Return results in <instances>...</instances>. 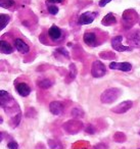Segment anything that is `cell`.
<instances>
[{
    "label": "cell",
    "mask_w": 140,
    "mask_h": 149,
    "mask_svg": "<svg viewBox=\"0 0 140 149\" xmlns=\"http://www.w3.org/2000/svg\"><path fill=\"white\" fill-rule=\"evenodd\" d=\"M121 94L122 90L119 89V88H109V89L102 92V94L100 96V101L105 104L113 103V101H116L118 99V97Z\"/></svg>",
    "instance_id": "1"
},
{
    "label": "cell",
    "mask_w": 140,
    "mask_h": 149,
    "mask_svg": "<svg viewBox=\"0 0 140 149\" xmlns=\"http://www.w3.org/2000/svg\"><path fill=\"white\" fill-rule=\"evenodd\" d=\"M138 22V15L134 9H127L123 13V24L126 29L133 27Z\"/></svg>",
    "instance_id": "2"
},
{
    "label": "cell",
    "mask_w": 140,
    "mask_h": 149,
    "mask_svg": "<svg viewBox=\"0 0 140 149\" xmlns=\"http://www.w3.org/2000/svg\"><path fill=\"white\" fill-rule=\"evenodd\" d=\"M83 128V124L82 122L80 120H69L66 122V124L64 125V129L66 130V133L69 134H77L79 131H81Z\"/></svg>",
    "instance_id": "3"
},
{
    "label": "cell",
    "mask_w": 140,
    "mask_h": 149,
    "mask_svg": "<svg viewBox=\"0 0 140 149\" xmlns=\"http://www.w3.org/2000/svg\"><path fill=\"white\" fill-rule=\"evenodd\" d=\"M106 74V68L105 65L99 60H96L92 63V68H91V74L94 78H101Z\"/></svg>",
    "instance_id": "4"
},
{
    "label": "cell",
    "mask_w": 140,
    "mask_h": 149,
    "mask_svg": "<svg viewBox=\"0 0 140 149\" xmlns=\"http://www.w3.org/2000/svg\"><path fill=\"white\" fill-rule=\"evenodd\" d=\"M122 36H116L111 39V46L115 50L120 52H125V51H131L132 48L131 47H128V46H124L122 44Z\"/></svg>",
    "instance_id": "5"
},
{
    "label": "cell",
    "mask_w": 140,
    "mask_h": 149,
    "mask_svg": "<svg viewBox=\"0 0 140 149\" xmlns=\"http://www.w3.org/2000/svg\"><path fill=\"white\" fill-rule=\"evenodd\" d=\"M132 106H133V102L131 100H127V101H124V102H121L120 104H118L117 106L111 108V111L115 112V113H125L127 112L129 109H131Z\"/></svg>",
    "instance_id": "6"
},
{
    "label": "cell",
    "mask_w": 140,
    "mask_h": 149,
    "mask_svg": "<svg viewBox=\"0 0 140 149\" xmlns=\"http://www.w3.org/2000/svg\"><path fill=\"white\" fill-rule=\"evenodd\" d=\"M96 17V13H92V11H86V13H82L78 19L79 25H90Z\"/></svg>",
    "instance_id": "7"
},
{
    "label": "cell",
    "mask_w": 140,
    "mask_h": 149,
    "mask_svg": "<svg viewBox=\"0 0 140 149\" xmlns=\"http://www.w3.org/2000/svg\"><path fill=\"white\" fill-rule=\"evenodd\" d=\"M109 68L111 70H119L122 72H130L132 65L129 62H111L109 64Z\"/></svg>",
    "instance_id": "8"
},
{
    "label": "cell",
    "mask_w": 140,
    "mask_h": 149,
    "mask_svg": "<svg viewBox=\"0 0 140 149\" xmlns=\"http://www.w3.org/2000/svg\"><path fill=\"white\" fill-rule=\"evenodd\" d=\"M83 39H84V42L90 47H95L97 45V37L95 35V33H92V32H86L83 36Z\"/></svg>",
    "instance_id": "9"
},
{
    "label": "cell",
    "mask_w": 140,
    "mask_h": 149,
    "mask_svg": "<svg viewBox=\"0 0 140 149\" xmlns=\"http://www.w3.org/2000/svg\"><path fill=\"white\" fill-rule=\"evenodd\" d=\"M0 101H1V106L2 108H5L6 106H9L10 103H13V99L9 93H7L4 90L0 91Z\"/></svg>",
    "instance_id": "10"
},
{
    "label": "cell",
    "mask_w": 140,
    "mask_h": 149,
    "mask_svg": "<svg viewBox=\"0 0 140 149\" xmlns=\"http://www.w3.org/2000/svg\"><path fill=\"white\" fill-rule=\"evenodd\" d=\"M49 110L52 114L60 116L64 111V104L60 101H52L49 104Z\"/></svg>",
    "instance_id": "11"
},
{
    "label": "cell",
    "mask_w": 140,
    "mask_h": 149,
    "mask_svg": "<svg viewBox=\"0 0 140 149\" xmlns=\"http://www.w3.org/2000/svg\"><path fill=\"white\" fill-rule=\"evenodd\" d=\"M15 90L23 97H27L31 93V89H30V87L26 83H18L15 85Z\"/></svg>",
    "instance_id": "12"
},
{
    "label": "cell",
    "mask_w": 140,
    "mask_h": 149,
    "mask_svg": "<svg viewBox=\"0 0 140 149\" xmlns=\"http://www.w3.org/2000/svg\"><path fill=\"white\" fill-rule=\"evenodd\" d=\"M15 49H18V51H20L21 53L25 54L28 53L30 51V47L26 42H24L22 39H15Z\"/></svg>",
    "instance_id": "13"
},
{
    "label": "cell",
    "mask_w": 140,
    "mask_h": 149,
    "mask_svg": "<svg viewBox=\"0 0 140 149\" xmlns=\"http://www.w3.org/2000/svg\"><path fill=\"white\" fill-rule=\"evenodd\" d=\"M128 43H131L133 46H140V30L134 31L130 35H128Z\"/></svg>",
    "instance_id": "14"
},
{
    "label": "cell",
    "mask_w": 140,
    "mask_h": 149,
    "mask_svg": "<svg viewBox=\"0 0 140 149\" xmlns=\"http://www.w3.org/2000/svg\"><path fill=\"white\" fill-rule=\"evenodd\" d=\"M48 36L51 38L52 40H58L62 37V31L58 27L56 26H52L50 29L48 30Z\"/></svg>",
    "instance_id": "15"
},
{
    "label": "cell",
    "mask_w": 140,
    "mask_h": 149,
    "mask_svg": "<svg viewBox=\"0 0 140 149\" xmlns=\"http://www.w3.org/2000/svg\"><path fill=\"white\" fill-rule=\"evenodd\" d=\"M116 23H117V19H116L115 15L111 13H107L102 19V21H101V24H102L103 26H113V25H115Z\"/></svg>",
    "instance_id": "16"
},
{
    "label": "cell",
    "mask_w": 140,
    "mask_h": 149,
    "mask_svg": "<svg viewBox=\"0 0 140 149\" xmlns=\"http://www.w3.org/2000/svg\"><path fill=\"white\" fill-rule=\"evenodd\" d=\"M0 49H1V52L4 54H10L13 52V46L4 40H1V42H0Z\"/></svg>",
    "instance_id": "17"
},
{
    "label": "cell",
    "mask_w": 140,
    "mask_h": 149,
    "mask_svg": "<svg viewBox=\"0 0 140 149\" xmlns=\"http://www.w3.org/2000/svg\"><path fill=\"white\" fill-rule=\"evenodd\" d=\"M9 21H10V17H9L8 15H0V24H1V27H0V29L3 30L5 27H6L7 25H8Z\"/></svg>",
    "instance_id": "18"
},
{
    "label": "cell",
    "mask_w": 140,
    "mask_h": 149,
    "mask_svg": "<svg viewBox=\"0 0 140 149\" xmlns=\"http://www.w3.org/2000/svg\"><path fill=\"white\" fill-rule=\"evenodd\" d=\"M21 118H22V112H19L15 118H13L10 120V126L13 128H17L19 126L20 122H21Z\"/></svg>",
    "instance_id": "19"
},
{
    "label": "cell",
    "mask_w": 140,
    "mask_h": 149,
    "mask_svg": "<svg viewBox=\"0 0 140 149\" xmlns=\"http://www.w3.org/2000/svg\"><path fill=\"white\" fill-rule=\"evenodd\" d=\"M52 82L50 80H42V81L38 82V86L42 89H47V88H50L52 86Z\"/></svg>",
    "instance_id": "20"
},
{
    "label": "cell",
    "mask_w": 140,
    "mask_h": 149,
    "mask_svg": "<svg viewBox=\"0 0 140 149\" xmlns=\"http://www.w3.org/2000/svg\"><path fill=\"white\" fill-rule=\"evenodd\" d=\"M15 4V0H0V5L3 8H9L13 6Z\"/></svg>",
    "instance_id": "21"
},
{
    "label": "cell",
    "mask_w": 140,
    "mask_h": 149,
    "mask_svg": "<svg viewBox=\"0 0 140 149\" xmlns=\"http://www.w3.org/2000/svg\"><path fill=\"white\" fill-rule=\"evenodd\" d=\"M48 145H49V147L51 149H62V145L58 141L55 140H49L48 141Z\"/></svg>",
    "instance_id": "22"
},
{
    "label": "cell",
    "mask_w": 140,
    "mask_h": 149,
    "mask_svg": "<svg viewBox=\"0 0 140 149\" xmlns=\"http://www.w3.org/2000/svg\"><path fill=\"white\" fill-rule=\"evenodd\" d=\"M113 139H115V141H117V142L121 143L126 140V136H125V134H123V133H116Z\"/></svg>",
    "instance_id": "23"
},
{
    "label": "cell",
    "mask_w": 140,
    "mask_h": 149,
    "mask_svg": "<svg viewBox=\"0 0 140 149\" xmlns=\"http://www.w3.org/2000/svg\"><path fill=\"white\" fill-rule=\"evenodd\" d=\"M72 116H74V118H80V116H84V112L82 111V109L76 107V108H74V109L72 110Z\"/></svg>",
    "instance_id": "24"
},
{
    "label": "cell",
    "mask_w": 140,
    "mask_h": 149,
    "mask_svg": "<svg viewBox=\"0 0 140 149\" xmlns=\"http://www.w3.org/2000/svg\"><path fill=\"white\" fill-rule=\"evenodd\" d=\"M76 74H77L76 65H75V63H71L70 64V77L72 78V79H75Z\"/></svg>",
    "instance_id": "25"
},
{
    "label": "cell",
    "mask_w": 140,
    "mask_h": 149,
    "mask_svg": "<svg viewBox=\"0 0 140 149\" xmlns=\"http://www.w3.org/2000/svg\"><path fill=\"white\" fill-rule=\"evenodd\" d=\"M99 55L102 56V58H105V59H111V58H115L116 55L111 52H101L99 53Z\"/></svg>",
    "instance_id": "26"
},
{
    "label": "cell",
    "mask_w": 140,
    "mask_h": 149,
    "mask_svg": "<svg viewBox=\"0 0 140 149\" xmlns=\"http://www.w3.org/2000/svg\"><path fill=\"white\" fill-rule=\"evenodd\" d=\"M48 11H49V13H51V15H57L58 13V7H56L55 5H51V6L48 7Z\"/></svg>",
    "instance_id": "27"
},
{
    "label": "cell",
    "mask_w": 140,
    "mask_h": 149,
    "mask_svg": "<svg viewBox=\"0 0 140 149\" xmlns=\"http://www.w3.org/2000/svg\"><path fill=\"white\" fill-rule=\"evenodd\" d=\"M7 147H8V149H18L19 148V144H18L15 141H10V142L7 144Z\"/></svg>",
    "instance_id": "28"
},
{
    "label": "cell",
    "mask_w": 140,
    "mask_h": 149,
    "mask_svg": "<svg viewBox=\"0 0 140 149\" xmlns=\"http://www.w3.org/2000/svg\"><path fill=\"white\" fill-rule=\"evenodd\" d=\"M86 132L88 133V134H94L95 133V129L94 127L92 126V125H88L86 128Z\"/></svg>",
    "instance_id": "29"
},
{
    "label": "cell",
    "mask_w": 140,
    "mask_h": 149,
    "mask_svg": "<svg viewBox=\"0 0 140 149\" xmlns=\"http://www.w3.org/2000/svg\"><path fill=\"white\" fill-rule=\"evenodd\" d=\"M57 52H60V53L64 54V55L66 56V58L70 57V54H69V52L66 51V49H64V48H57Z\"/></svg>",
    "instance_id": "30"
},
{
    "label": "cell",
    "mask_w": 140,
    "mask_h": 149,
    "mask_svg": "<svg viewBox=\"0 0 140 149\" xmlns=\"http://www.w3.org/2000/svg\"><path fill=\"white\" fill-rule=\"evenodd\" d=\"M111 0H100V1H99V6H100V7L105 6V5H106L107 3L111 2Z\"/></svg>",
    "instance_id": "31"
},
{
    "label": "cell",
    "mask_w": 140,
    "mask_h": 149,
    "mask_svg": "<svg viewBox=\"0 0 140 149\" xmlns=\"http://www.w3.org/2000/svg\"><path fill=\"white\" fill-rule=\"evenodd\" d=\"M48 3H53V4H55V3H60L62 2V0H47Z\"/></svg>",
    "instance_id": "32"
},
{
    "label": "cell",
    "mask_w": 140,
    "mask_h": 149,
    "mask_svg": "<svg viewBox=\"0 0 140 149\" xmlns=\"http://www.w3.org/2000/svg\"><path fill=\"white\" fill-rule=\"evenodd\" d=\"M82 149H86V148H82Z\"/></svg>",
    "instance_id": "33"
},
{
    "label": "cell",
    "mask_w": 140,
    "mask_h": 149,
    "mask_svg": "<svg viewBox=\"0 0 140 149\" xmlns=\"http://www.w3.org/2000/svg\"><path fill=\"white\" fill-rule=\"evenodd\" d=\"M139 149H140V148H139Z\"/></svg>",
    "instance_id": "34"
}]
</instances>
